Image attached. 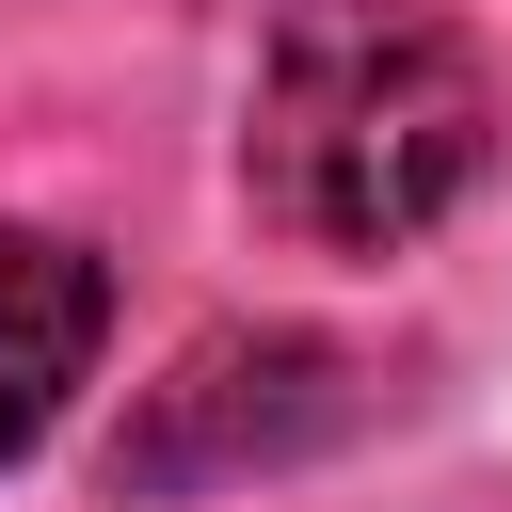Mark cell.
Masks as SVG:
<instances>
[{
	"label": "cell",
	"mask_w": 512,
	"mask_h": 512,
	"mask_svg": "<svg viewBox=\"0 0 512 512\" xmlns=\"http://www.w3.org/2000/svg\"><path fill=\"white\" fill-rule=\"evenodd\" d=\"M496 176V64L432 0H288L240 112V192L304 256H416Z\"/></svg>",
	"instance_id": "6da1fadb"
},
{
	"label": "cell",
	"mask_w": 512,
	"mask_h": 512,
	"mask_svg": "<svg viewBox=\"0 0 512 512\" xmlns=\"http://www.w3.org/2000/svg\"><path fill=\"white\" fill-rule=\"evenodd\" d=\"M304 432H336V352L320 336H208V352H176V384H144L112 464L128 480H240Z\"/></svg>",
	"instance_id": "7a4b0ae2"
},
{
	"label": "cell",
	"mask_w": 512,
	"mask_h": 512,
	"mask_svg": "<svg viewBox=\"0 0 512 512\" xmlns=\"http://www.w3.org/2000/svg\"><path fill=\"white\" fill-rule=\"evenodd\" d=\"M96 336H112V272L80 240H48V224H0V464L48 448V416L96 368Z\"/></svg>",
	"instance_id": "3957f363"
}]
</instances>
